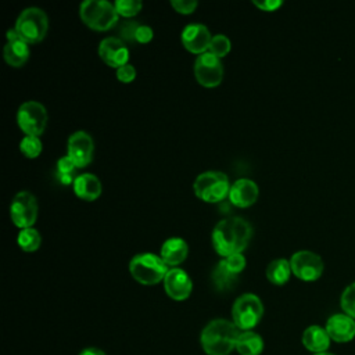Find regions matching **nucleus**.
I'll return each instance as SVG.
<instances>
[{
	"instance_id": "f257e3e1",
	"label": "nucleus",
	"mask_w": 355,
	"mask_h": 355,
	"mask_svg": "<svg viewBox=\"0 0 355 355\" xmlns=\"http://www.w3.org/2000/svg\"><path fill=\"white\" fill-rule=\"evenodd\" d=\"M252 237L251 225L240 216H229L219 220L211 234L215 252L222 258L241 254Z\"/></svg>"
},
{
	"instance_id": "f03ea898",
	"label": "nucleus",
	"mask_w": 355,
	"mask_h": 355,
	"mask_svg": "<svg viewBox=\"0 0 355 355\" xmlns=\"http://www.w3.org/2000/svg\"><path fill=\"white\" fill-rule=\"evenodd\" d=\"M241 331L226 319H214L202 329L200 341L208 355H229L236 349V343Z\"/></svg>"
},
{
	"instance_id": "7ed1b4c3",
	"label": "nucleus",
	"mask_w": 355,
	"mask_h": 355,
	"mask_svg": "<svg viewBox=\"0 0 355 355\" xmlns=\"http://www.w3.org/2000/svg\"><path fill=\"white\" fill-rule=\"evenodd\" d=\"M169 266L162 261L159 255L153 252L136 254L129 261V273L140 284L153 286L164 282Z\"/></svg>"
},
{
	"instance_id": "20e7f679",
	"label": "nucleus",
	"mask_w": 355,
	"mask_h": 355,
	"mask_svg": "<svg viewBox=\"0 0 355 355\" xmlns=\"http://www.w3.org/2000/svg\"><path fill=\"white\" fill-rule=\"evenodd\" d=\"M230 180L220 171H207L200 173L193 184L194 194L204 202L216 204L229 197Z\"/></svg>"
},
{
	"instance_id": "39448f33",
	"label": "nucleus",
	"mask_w": 355,
	"mask_h": 355,
	"mask_svg": "<svg viewBox=\"0 0 355 355\" xmlns=\"http://www.w3.org/2000/svg\"><path fill=\"white\" fill-rule=\"evenodd\" d=\"M82 22L93 31H108L118 22L114 3L107 0H85L79 7Z\"/></svg>"
},
{
	"instance_id": "423d86ee",
	"label": "nucleus",
	"mask_w": 355,
	"mask_h": 355,
	"mask_svg": "<svg viewBox=\"0 0 355 355\" xmlns=\"http://www.w3.org/2000/svg\"><path fill=\"white\" fill-rule=\"evenodd\" d=\"M14 29L24 42L36 44L44 39L49 31L47 14L39 7H28L18 15Z\"/></svg>"
},
{
	"instance_id": "0eeeda50",
	"label": "nucleus",
	"mask_w": 355,
	"mask_h": 355,
	"mask_svg": "<svg viewBox=\"0 0 355 355\" xmlns=\"http://www.w3.org/2000/svg\"><path fill=\"white\" fill-rule=\"evenodd\" d=\"M263 315V305L258 295L247 293L240 295L232 306L233 323L241 331L252 330Z\"/></svg>"
},
{
	"instance_id": "6e6552de",
	"label": "nucleus",
	"mask_w": 355,
	"mask_h": 355,
	"mask_svg": "<svg viewBox=\"0 0 355 355\" xmlns=\"http://www.w3.org/2000/svg\"><path fill=\"white\" fill-rule=\"evenodd\" d=\"M47 119V110L39 101L29 100L18 107L17 123L25 135L40 137L46 129Z\"/></svg>"
},
{
	"instance_id": "1a4fd4ad",
	"label": "nucleus",
	"mask_w": 355,
	"mask_h": 355,
	"mask_svg": "<svg viewBox=\"0 0 355 355\" xmlns=\"http://www.w3.org/2000/svg\"><path fill=\"white\" fill-rule=\"evenodd\" d=\"M37 200L31 191L26 190L18 191L10 204L11 220L19 229L33 227L37 219Z\"/></svg>"
},
{
	"instance_id": "9d476101",
	"label": "nucleus",
	"mask_w": 355,
	"mask_h": 355,
	"mask_svg": "<svg viewBox=\"0 0 355 355\" xmlns=\"http://www.w3.org/2000/svg\"><path fill=\"white\" fill-rule=\"evenodd\" d=\"M196 80L208 89L216 87L223 79V64L220 58L209 51L197 55L194 61Z\"/></svg>"
},
{
	"instance_id": "9b49d317",
	"label": "nucleus",
	"mask_w": 355,
	"mask_h": 355,
	"mask_svg": "<svg viewBox=\"0 0 355 355\" xmlns=\"http://www.w3.org/2000/svg\"><path fill=\"white\" fill-rule=\"evenodd\" d=\"M291 272L295 277L304 282L318 280L323 273V261L322 258L308 250L297 251L290 258Z\"/></svg>"
},
{
	"instance_id": "f8f14e48",
	"label": "nucleus",
	"mask_w": 355,
	"mask_h": 355,
	"mask_svg": "<svg viewBox=\"0 0 355 355\" xmlns=\"http://www.w3.org/2000/svg\"><path fill=\"white\" fill-rule=\"evenodd\" d=\"M94 141L92 136L85 130L73 132L67 141V155L79 168L87 166L93 159Z\"/></svg>"
},
{
	"instance_id": "ddd939ff",
	"label": "nucleus",
	"mask_w": 355,
	"mask_h": 355,
	"mask_svg": "<svg viewBox=\"0 0 355 355\" xmlns=\"http://www.w3.org/2000/svg\"><path fill=\"white\" fill-rule=\"evenodd\" d=\"M98 57L103 62L111 68H121L125 64H129V49L126 47L125 42L119 37H105L98 44Z\"/></svg>"
},
{
	"instance_id": "4468645a",
	"label": "nucleus",
	"mask_w": 355,
	"mask_h": 355,
	"mask_svg": "<svg viewBox=\"0 0 355 355\" xmlns=\"http://www.w3.org/2000/svg\"><path fill=\"white\" fill-rule=\"evenodd\" d=\"M182 44L193 54L207 53L212 40L209 29L202 24H189L182 31Z\"/></svg>"
},
{
	"instance_id": "2eb2a0df",
	"label": "nucleus",
	"mask_w": 355,
	"mask_h": 355,
	"mask_svg": "<svg viewBox=\"0 0 355 355\" xmlns=\"http://www.w3.org/2000/svg\"><path fill=\"white\" fill-rule=\"evenodd\" d=\"M162 283L168 297L175 301L187 300L193 290V282L190 276L180 268H169Z\"/></svg>"
},
{
	"instance_id": "dca6fc26",
	"label": "nucleus",
	"mask_w": 355,
	"mask_h": 355,
	"mask_svg": "<svg viewBox=\"0 0 355 355\" xmlns=\"http://www.w3.org/2000/svg\"><path fill=\"white\" fill-rule=\"evenodd\" d=\"M258 184L251 179L241 178L232 183L229 191V201L237 208H248L258 200Z\"/></svg>"
},
{
	"instance_id": "f3484780",
	"label": "nucleus",
	"mask_w": 355,
	"mask_h": 355,
	"mask_svg": "<svg viewBox=\"0 0 355 355\" xmlns=\"http://www.w3.org/2000/svg\"><path fill=\"white\" fill-rule=\"evenodd\" d=\"M326 331L336 343H348L355 337V319L347 313H334L326 322Z\"/></svg>"
},
{
	"instance_id": "a211bd4d",
	"label": "nucleus",
	"mask_w": 355,
	"mask_h": 355,
	"mask_svg": "<svg viewBox=\"0 0 355 355\" xmlns=\"http://www.w3.org/2000/svg\"><path fill=\"white\" fill-rule=\"evenodd\" d=\"M189 255V245L180 237L166 239L159 250V257L162 261L172 268H178Z\"/></svg>"
},
{
	"instance_id": "6ab92c4d",
	"label": "nucleus",
	"mask_w": 355,
	"mask_h": 355,
	"mask_svg": "<svg viewBox=\"0 0 355 355\" xmlns=\"http://www.w3.org/2000/svg\"><path fill=\"white\" fill-rule=\"evenodd\" d=\"M76 197L85 201H94L100 197L103 184L100 179L93 173H80L76 176L72 184Z\"/></svg>"
},
{
	"instance_id": "aec40b11",
	"label": "nucleus",
	"mask_w": 355,
	"mask_h": 355,
	"mask_svg": "<svg viewBox=\"0 0 355 355\" xmlns=\"http://www.w3.org/2000/svg\"><path fill=\"white\" fill-rule=\"evenodd\" d=\"M302 344L308 351L313 354H320V352H326V349L329 348L330 337L326 329L312 324L304 330Z\"/></svg>"
},
{
	"instance_id": "412c9836",
	"label": "nucleus",
	"mask_w": 355,
	"mask_h": 355,
	"mask_svg": "<svg viewBox=\"0 0 355 355\" xmlns=\"http://www.w3.org/2000/svg\"><path fill=\"white\" fill-rule=\"evenodd\" d=\"M31 50L29 44L24 42L22 39H15V40H7L4 49H3V57L6 62L14 68L22 67L28 58H29Z\"/></svg>"
},
{
	"instance_id": "4be33fe9",
	"label": "nucleus",
	"mask_w": 355,
	"mask_h": 355,
	"mask_svg": "<svg viewBox=\"0 0 355 355\" xmlns=\"http://www.w3.org/2000/svg\"><path fill=\"white\" fill-rule=\"evenodd\" d=\"M236 349L240 355H259L263 349V340L252 330L241 331L236 343Z\"/></svg>"
},
{
	"instance_id": "5701e85b",
	"label": "nucleus",
	"mask_w": 355,
	"mask_h": 355,
	"mask_svg": "<svg viewBox=\"0 0 355 355\" xmlns=\"http://www.w3.org/2000/svg\"><path fill=\"white\" fill-rule=\"evenodd\" d=\"M239 276L240 275H237L233 270H230L225 265V262L222 259L216 263V266L212 270V282H214L215 288L219 290V291H229V290H232L237 284Z\"/></svg>"
},
{
	"instance_id": "b1692460",
	"label": "nucleus",
	"mask_w": 355,
	"mask_h": 355,
	"mask_svg": "<svg viewBox=\"0 0 355 355\" xmlns=\"http://www.w3.org/2000/svg\"><path fill=\"white\" fill-rule=\"evenodd\" d=\"M266 279L276 286H283L284 283L288 282L291 272V265L290 261L284 258H277L273 259L268 266H266Z\"/></svg>"
},
{
	"instance_id": "393cba45",
	"label": "nucleus",
	"mask_w": 355,
	"mask_h": 355,
	"mask_svg": "<svg viewBox=\"0 0 355 355\" xmlns=\"http://www.w3.org/2000/svg\"><path fill=\"white\" fill-rule=\"evenodd\" d=\"M17 244L22 251L33 252L40 247L42 236H40L39 230L35 227L21 229L17 236Z\"/></svg>"
},
{
	"instance_id": "a878e982",
	"label": "nucleus",
	"mask_w": 355,
	"mask_h": 355,
	"mask_svg": "<svg viewBox=\"0 0 355 355\" xmlns=\"http://www.w3.org/2000/svg\"><path fill=\"white\" fill-rule=\"evenodd\" d=\"M76 169L78 166L75 162L68 155H64L57 161V179L62 184H73V180L78 176L75 175Z\"/></svg>"
},
{
	"instance_id": "bb28decb",
	"label": "nucleus",
	"mask_w": 355,
	"mask_h": 355,
	"mask_svg": "<svg viewBox=\"0 0 355 355\" xmlns=\"http://www.w3.org/2000/svg\"><path fill=\"white\" fill-rule=\"evenodd\" d=\"M42 148H43V146H42L40 137H37V136L25 135L19 141V151L26 158H37L42 153Z\"/></svg>"
},
{
	"instance_id": "cd10ccee",
	"label": "nucleus",
	"mask_w": 355,
	"mask_h": 355,
	"mask_svg": "<svg viewBox=\"0 0 355 355\" xmlns=\"http://www.w3.org/2000/svg\"><path fill=\"white\" fill-rule=\"evenodd\" d=\"M230 49H232L230 39H229L226 35L218 33V35H214V36H212V40H211V44H209L208 51H209L211 54L216 55L218 58H223L225 55L229 54Z\"/></svg>"
},
{
	"instance_id": "c85d7f7f",
	"label": "nucleus",
	"mask_w": 355,
	"mask_h": 355,
	"mask_svg": "<svg viewBox=\"0 0 355 355\" xmlns=\"http://www.w3.org/2000/svg\"><path fill=\"white\" fill-rule=\"evenodd\" d=\"M114 7L119 17L122 15L125 18H130L140 12L143 3L140 0H116L114 3Z\"/></svg>"
},
{
	"instance_id": "c756f323",
	"label": "nucleus",
	"mask_w": 355,
	"mask_h": 355,
	"mask_svg": "<svg viewBox=\"0 0 355 355\" xmlns=\"http://www.w3.org/2000/svg\"><path fill=\"white\" fill-rule=\"evenodd\" d=\"M341 308L343 311L355 319V282L345 287V290L341 294Z\"/></svg>"
},
{
	"instance_id": "7c9ffc66",
	"label": "nucleus",
	"mask_w": 355,
	"mask_h": 355,
	"mask_svg": "<svg viewBox=\"0 0 355 355\" xmlns=\"http://www.w3.org/2000/svg\"><path fill=\"white\" fill-rule=\"evenodd\" d=\"M222 261L225 262V265H226L230 270H233V272L237 273V275H240V273L244 270L245 263H247V261H245V258H244L243 254H234V255L222 258Z\"/></svg>"
},
{
	"instance_id": "2f4dec72",
	"label": "nucleus",
	"mask_w": 355,
	"mask_h": 355,
	"mask_svg": "<svg viewBox=\"0 0 355 355\" xmlns=\"http://www.w3.org/2000/svg\"><path fill=\"white\" fill-rule=\"evenodd\" d=\"M171 6L173 7V10L176 12L183 14V15H189V14L194 12L198 3L196 0H172Z\"/></svg>"
},
{
	"instance_id": "473e14b6",
	"label": "nucleus",
	"mask_w": 355,
	"mask_h": 355,
	"mask_svg": "<svg viewBox=\"0 0 355 355\" xmlns=\"http://www.w3.org/2000/svg\"><path fill=\"white\" fill-rule=\"evenodd\" d=\"M140 24L136 21H125L119 26V33H121V40H128V42H135V33L136 29Z\"/></svg>"
},
{
	"instance_id": "72a5a7b5",
	"label": "nucleus",
	"mask_w": 355,
	"mask_h": 355,
	"mask_svg": "<svg viewBox=\"0 0 355 355\" xmlns=\"http://www.w3.org/2000/svg\"><path fill=\"white\" fill-rule=\"evenodd\" d=\"M115 75H116V79L122 83H130L135 80L136 78V69L132 64H125L123 67L118 68L115 71Z\"/></svg>"
},
{
	"instance_id": "f704fd0d",
	"label": "nucleus",
	"mask_w": 355,
	"mask_h": 355,
	"mask_svg": "<svg viewBox=\"0 0 355 355\" xmlns=\"http://www.w3.org/2000/svg\"><path fill=\"white\" fill-rule=\"evenodd\" d=\"M154 37V32L153 29L148 26V25H143L140 24L136 29V33H135V42L137 43H141V44H146L148 42H151Z\"/></svg>"
},
{
	"instance_id": "c9c22d12",
	"label": "nucleus",
	"mask_w": 355,
	"mask_h": 355,
	"mask_svg": "<svg viewBox=\"0 0 355 355\" xmlns=\"http://www.w3.org/2000/svg\"><path fill=\"white\" fill-rule=\"evenodd\" d=\"M252 4L262 11H275L276 8H279L283 4V1H280V0H254Z\"/></svg>"
},
{
	"instance_id": "e433bc0d",
	"label": "nucleus",
	"mask_w": 355,
	"mask_h": 355,
	"mask_svg": "<svg viewBox=\"0 0 355 355\" xmlns=\"http://www.w3.org/2000/svg\"><path fill=\"white\" fill-rule=\"evenodd\" d=\"M79 355H107V354L98 348L90 347V348H85Z\"/></svg>"
},
{
	"instance_id": "4c0bfd02",
	"label": "nucleus",
	"mask_w": 355,
	"mask_h": 355,
	"mask_svg": "<svg viewBox=\"0 0 355 355\" xmlns=\"http://www.w3.org/2000/svg\"><path fill=\"white\" fill-rule=\"evenodd\" d=\"M313 355H333L330 352H320V354H313Z\"/></svg>"
}]
</instances>
